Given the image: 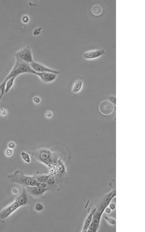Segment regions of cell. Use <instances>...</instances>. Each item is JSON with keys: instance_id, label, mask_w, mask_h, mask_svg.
Wrapping results in <instances>:
<instances>
[{"instance_id": "17", "label": "cell", "mask_w": 145, "mask_h": 232, "mask_svg": "<svg viewBox=\"0 0 145 232\" xmlns=\"http://www.w3.org/2000/svg\"><path fill=\"white\" fill-rule=\"evenodd\" d=\"M21 155L22 159L27 163L30 162V155L27 153L23 151L21 152Z\"/></svg>"}, {"instance_id": "9", "label": "cell", "mask_w": 145, "mask_h": 232, "mask_svg": "<svg viewBox=\"0 0 145 232\" xmlns=\"http://www.w3.org/2000/svg\"><path fill=\"white\" fill-rule=\"evenodd\" d=\"M27 193L34 197H39L43 195L48 190V188H41L37 186L24 187Z\"/></svg>"}, {"instance_id": "28", "label": "cell", "mask_w": 145, "mask_h": 232, "mask_svg": "<svg viewBox=\"0 0 145 232\" xmlns=\"http://www.w3.org/2000/svg\"><path fill=\"white\" fill-rule=\"evenodd\" d=\"M8 146L9 148L12 149L15 147V144L14 143L10 142L8 144Z\"/></svg>"}, {"instance_id": "20", "label": "cell", "mask_w": 145, "mask_h": 232, "mask_svg": "<svg viewBox=\"0 0 145 232\" xmlns=\"http://www.w3.org/2000/svg\"><path fill=\"white\" fill-rule=\"evenodd\" d=\"M56 182V180L55 177L53 174H51L48 178L47 183L48 185H52L54 184Z\"/></svg>"}, {"instance_id": "16", "label": "cell", "mask_w": 145, "mask_h": 232, "mask_svg": "<svg viewBox=\"0 0 145 232\" xmlns=\"http://www.w3.org/2000/svg\"><path fill=\"white\" fill-rule=\"evenodd\" d=\"M51 174L46 175L37 173L34 175V176L37 182L47 183L48 178Z\"/></svg>"}, {"instance_id": "25", "label": "cell", "mask_w": 145, "mask_h": 232, "mask_svg": "<svg viewBox=\"0 0 145 232\" xmlns=\"http://www.w3.org/2000/svg\"><path fill=\"white\" fill-rule=\"evenodd\" d=\"M5 153L7 156H10L12 155L13 151L10 148L8 149L5 151Z\"/></svg>"}, {"instance_id": "4", "label": "cell", "mask_w": 145, "mask_h": 232, "mask_svg": "<svg viewBox=\"0 0 145 232\" xmlns=\"http://www.w3.org/2000/svg\"><path fill=\"white\" fill-rule=\"evenodd\" d=\"M7 177L10 182L19 184L24 187L36 186L37 182L34 175H25L19 170L16 171L13 174L8 175Z\"/></svg>"}, {"instance_id": "13", "label": "cell", "mask_w": 145, "mask_h": 232, "mask_svg": "<svg viewBox=\"0 0 145 232\" xmlns=\"http://www.w3.org/2000/svg\"><path fill=\"white\" fill-rule=\"evenodd\" d=\"M84 81L81 79L76 80L72 87L71 91L74 93H77L81 90L83 86Z\"/></svg>"}, {"instance_id": "5", "label": "cell", "mask_w": 145, "mask_h": 232, "mask_svg": "<svg viewBox=\"0 0 145 232\" xmlns=\"http://www.w3.org/2000/svg\"><path fill=\"white\" fill-rule=\"evenodd\" d=\"M28 153L33 155L37 160L49 167L57 161V158L53 153L48 149H42L35 152H30Z\"/></svg>"}, {"instance_id": "11", "label": "cell", "mask_w": 145, "mask_h": 232, "mask_svg": "<svg viewBox=\"0 0 145 232\" xmlns=\"http://www.w3.org/2000/svg\"><path fill=\"white\" fill-rule=\"evenodd\" d=\"M105 53V51L104 49H96L84 52L83 56L85 59H92L98 58Z\"/></svg>"}, {"instance_id": "6", "label": "cell", "mask_w": 145, "mask_h": 232, "mask_svg": "<svg viewBox=\"0 0 145 232\" xmlns=\"http://www.w3.org/2000/svg\"><path fill=\"white\" fill-rule=\"evenodd\" d=\"M15 58L30 64L34 61L32 50L29 46L23 47L17 51L15 54Z\"/></svg>"}, {"instance_id": "22", "label": "cell", "mask_w": 145, "mask_h": 232, "mask_svg": "<svg viewBox=\"0 0 145 232\" xmlns=\"http://www.w3.org/2000/svg\"><path fill=\"white\" fill-rule=\"evenodd\" d=\"M21 21L24 23H26L28 22L30 20L29 17L27 15H24L21 17Z\"/></svg>"}, {"instance_id": "12", "label": "cell", "mask_w": 145, "mask_h": 232, "mask_svg": "<svg viewBox=\"0 0 145 232\" xmlns=\"http://www.w3.org/2000/svg\"><path fill=\"white\" fill-rule=\"evenodd\" d=\"M97 209V207L94 209L87 216L84 222L82 232H87L93 219L94 214Z\"/></svg>"}, {"instance_id": "18", "label": "cell", "mask_w": 145, "mask_h": 232, "mask_svg": "<svg viewBox=\"0 0 145 232\" xmlns=\"http://www.w3.org/2000/svg\"><path fill=\"white\" fill-rule=\"evenodd\" d=\"M104 218L106 220L109 224L111 225H115L116 220L114 218L112 217L108 216H105Z\"/></svg>"}, {"instance_id": "7", "label": "cell", "mask_w": 145, "mask_h": 232, "mask_svg": "<svg viewBox=\"0 0 145 232\" xmlns=\"http://www.w3.org/2000/svg\"><path fill=\"white\" fill-rule=\"evenodd\" d=\"M98 109L102 114L106 116L109 115L114 111V104L110 100H104L99 103Z\"/></svg>"}, {"instance_id": "27", "label": "cell", "mask_w": 145, "mask_h": 232, "mask_svg": "<svg viewBox=\"0 0 145 232\" xmlns=\"http://www.w3.org/2000/svg\"><path fill=\"white\" fill-rule=\"evenodd\" d=\"M0 113L2 116H5L7 114V110L4 108H2L1 110Z\"/></svg>"}, {"instance_id": "3", "label": "cell", "mask_w": 145, "mask_h": 232, "mask_svg": "<svg viewBox=\"0 0 145 232\" xmlns=\"http://www.w3.org/2000/svg\"><path fill=\"white\" fill-rule=\"evenodd\" d=\"M113 196L108 193L103 199L93 215L92 222L88 228L87 232H96L99 228L102 215L105 208L107 207L113 198Z\"/></svg>"}, {"instance_id": "1", "label": "cell", "mask_w": 145, "mask_h": 232, "mask_svg": "<svg viewBox=\"0 0 145 232\" xmlns=\"http://www.w3.org/2000/svg\"><path fill=\"white\" fill-rule=\"evenodd\" d=\"M15 63L11 70L0 84V98H2L5 93V84L8 79L15 76H18L22 74L28 73L35 75L36 73L31 68L30 64L26 63L18 58H15Z\"/></svg>"}, {"instance_id": "24", "label": "cell", "mask_w": 145, "mask_h": 232, "mask_svg": "<svg viewBox=\"0 0 145 232\" xmlns=\"http://www.w3.org/2000/svg\"><path fill=\"white\" fill-rule=\"evenodd\" d=\"M33 102L37 104H39L41 101V99L38 96H35L33 99Z\"/></svg>"}, {"instance_id": "8", "label": "cell", "mask_w": 145, "mask_h": 232, "mask_svg": "<svg viewBox=\"0 0 145 232\" xmlns=\"http://www.w3.org/2000/svg\"><path fill=\"white\" fill-rule=\"evenodd\" d=\"M30 64L32 69L37 72H50L57 75L60 73L58 70L49 68L34 61Z\"/></svg>"}, {"instance_id": "23", "label": "cell", "mask_w": 145, "mask_h": 232, "mask_svg": "<svg viewBox=\"0 0 145 232\" xmlns=\"http://www.w3.org/2000/svg\"><path fill=\"white\" fill-rule=\"evenodd\" d=\"M42 28L41 27H39L35 28L32 32L33 34L35 36H37L41 32Z\"/></svg>"}, {"instance_id": "26", "label": "cell", "mask_w": 145, "mask_h": 232, "mask_svg": "<svg viewBox=\"0 0 145 232\" xmlns=\"http://www.w3.org/2000/svg\"><path fill=\"white\" fill-rule=\"evenodd\" d=\"M108 205V206L112 211H113L116 208V205L114 203H110Z\"/></svg>"}, {"instance_id": "15", "label": "cell", "mask_w": 145, "mask_h": 232, "mask_svg": "<svg viewBox=\"0 0 145 232\" xmlns=\"http://www.w3.org/2000/svg\"><path fill=\"white\" fill-rule=\"evenodd\" d=\"M17 76H15L8 79L6 82L5 88V93H8L14 85L15 79Z\"/></svg>"}, {"instance_id": "2", "label": "cell", "mask_w": 145, "mask_h": 232, "mask_svg": "<svg viewBox=\"0 0 145 232\" xmlns=\"http://www.w3.org/2000/svg\"><path fill=\"white\" fill-rule=\"evenodd\" d=\"M28 202L27 192L24 187L14 200L7 206L0 210V222L3 221L19 207L26 204Z\"/></svg>"}, {"instance_id": "21", "label": "cell", "mask_w": 145, "mask_h": 232, "mask_svg": "<svg viewBox=\"0 0 145 232\" xmlns=\"http://www.w3.org/2000/svg\"><path fill=\"white\" fill-rule=\"evenodd\" d=\"M48 185L46 183L37 182L36 186L41 188H47Z\"/></svg>"}, {"instance_id": "14", "label": "cell", "mask_w": 145, "mask_h": 232, "mask_svg": "<svg viewBox=\"0 0 145 232\" xmlns=\"http://www.w3.org/2000/svg\"><path fill=\"white\" fill-rule=\"evenodd\" d=\"M91 11L92 14L94 15L99 16L102 13L103 8L101 5L98 4H95L92 6Z\"/></svg>"}, {"instance_id": "10", "label": "cell", "mask_w": 145, "mask_h": 232, "mask_svg": "<svg viewBox=\"0 0 145 232\" xmlns=\"http://www.w3.org/2000/svg\"><path fill=\"white\" fill-rule=\"evenodd\" d=\"M35 75H37L42 81L48 83L54 81L56 78L57 75L50 72H36Z\"/></svg>"}, {"instance_id": "19", "label": "cell", "mask_w": 145, "mask_h": 232, "mask_svg": "<svg viewBox=\"0 0 145 232\" xmlns=\"http://www.w3.org/2000/svg\"><path fill=\"white\" fill-rule=\"evenodd\" d=\"M35 208L37 211L39 212L44 209V206L41 203L37 202L35 205Z\"/></svg>"}, {"instance_id": "29", "label": "cell", "mask_w": 145, "mask_h": 232, "mask_svg": "<svg viewBox=\"0 0 145 232\" xmlns=\"http://www.w3.org/2000/svg\"><path fill=\"white\" fill-rule=\"evenodd\" d=\"M111 211L112 210L108 206L105 208L104 210V211L107 214L110 213L111 212Z\"/></svg>"}, {"instance_id": "30", "label": "cell", "mask_w": 145, "mask_h": 232, "mask_svg": "<svg viewBox=\"0 0 145 232\" xmlns=\"http://www.w3.org/2000/svg\"><path fill=\"white\" fill-rule=\"evenodd\" d=\"M46 117L49 118L51 117L52 116V113L51 112L48 111L46 112Z\"/></svg>"}]
</instances>
